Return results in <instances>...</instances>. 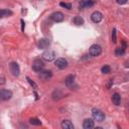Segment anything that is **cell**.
<instances>
[{
    "label": "cell",
    "instance_id": "cell-15",
    "mask_svg": "<svg viewBox=\"0 0 129 129\" xmlns=\"http://www.w3.org/2000/svg\"><path fill=\"white\" fill-rule=\"evenodd\" d=\"M94 5V1L93 0H83L82 3L80 4V7L81 8H89L91 6Z\"/></svg>",
    "mask_w": 129,
    "mask_h": 129
},
{
    "label": "cell",
    "instance_id": "cell-1",
    "mask_svg": "<svg viewBox=\"0 0 129 129\" xmlns=\"http://www.w3.org/2000/svg\"><path fill=\"white\" fill-rule=\"evenodd\" d=\"M92 116H93V119L96 120L97 122H102L103 120H105V114L100 109H97V108L92 109Z\"/></svg>",
    "mask_w": 129,
    "mask_h": 129
},
{
    "label": "cell",
    "instance_id": "cell-8",
    "mask_svg": "<svg viewBox=\"0 0 129 129\" xmlns=\"http://www.w3.org/2000/svg\"><path fill=\"white\" fill-rule=\"evenodd\" d=\"M50 18L54 21V22H61L63 19H64V15L59 12V11H56V12H53L51 15H50Z\"/></svg>",
    "mask_w": 129,
    "mask_h": 129
},
{
    "label": "cell",
    "instance_id": "cell-16",
    "mask_svg": "<svg viewBox=\"0 0 129 129\" xmlns=\"http://www.w3.org/2000/svg\"><path fill=\"white\" fill-rule=\"evenodd\" d=\"M61 128H63V129H74V124L70 120H63L61 122Z\"/></svg>",
    "mask_w": 129,
    "mask_h": 129
},
{
    "label": "cell",
    "instance_id": "cell-23",
    "mask_svg": "<svg viewBox=\"0 0 129 129\" xmlns=\"http://www.w3.org/2000/svg\"><path fill=\"white\" fill-rule=\"evenodd\" d=\"M59 5L63 8H67V9H72V4L71 3H66V2H60Z\"/></svg>",
    "mask_w": 129,
    "mask_h": 129
},
{
    "label": "cell",
    "instance_id": "cell-24",
    "mask_svg": "<svg viewBox=\"0 0 129 129\" xmlns=\"http://www.w3.org/2000/svg\"><path fill=\"white\" fill-rule=\"evenodd\" d=\"M112 41L114 43L117 42V36H116V28H113V31H112Z\"/></svg>",
    "mask_w": 129,
    "mask_h": 129
},
{
    "label": "cell",
    "instance_id": "cell-20",
    "mask_svg": "<svg viewBox=\"0 0 129 129\" xmlns=\"http://www.w3.org/2000/svg\"><path fill=\"white\" fill-rule=\"evenodd\" d=\"M124 53H125V48H123V47H118L115 49V54L117 56H121Z\"/></svg>",
    "mask_w": 129,
    "mask_h": 129
},
{
    "label": "cell",
    "instance_id": "cell-4",
    "mask_svg": "<svg viewBox=\"0 0 129 129\" xmlns=\"http://www.w3.org/2000/svg\"><path fill=\"white\" fill-rule=\"evenodd\" d=\"M41 56H42V59H44V60H46V61H51V60L54 59L55 53H54V51L48 49V50H45V51L42 53Z\"/></svg>",
    "mask_w": 129,
    "mask_h": 129
},
{
    "label": "cell",
    "instance_id": "cell-5",
    "mask_svg": "<svg viewBox=\"0 0 129 129\" xmlns=\"http://www.w3.org/2000/svg\"><path fill=\"white\" fill-rule=\"evenodd\" d=\"M12 97V92L10 90H6V89H2L0 90V99L3 101H7L10 100Z\"/></svg>",
    "mask_w": 129,
    "mask_h": 129
},
{
    "label": "cell",
    "instance_id": "cell-2",
    "mask_svg": "<svg viewBox=\"0 0 129 129\" xmlns=\"http://www.w3.org/2000/svg\"><path fill=\"white\" fill-rule=\"evenodd\" d=\"M89 53L92 56H98L102 53V47L98 44H93V45H91V47L89 49Z\"/></svg>",
    "mask_w": 129,
    "mask_h": 129
},
{
    "label": "cell",
    "instance_id": "cell-21",
    "mask_svg": "<svg viewBox=\"0 0 129 129\" xmlns=\"http://www.w3.org/2000/svg\"><path fill=\"white\" fill-rule=\"evenodd\" d=\"M101 71H102V73H103V74H110V73H111V68H110L109 66L105 64V66H103V67H102Z\"/></svg>",
    "mask_w": 129,
    "mask_h": 129
},
{
    "label": "cell",
    "instance_id": "cell-14",
    "mask_svg": "<svg viewBox=\"0 0 129 129\" xmlns=\"http://www.w3.org/2000/svg\"><path fill=\"white\" fill-rule=\"evenodd\" d=\"M111 99H112V102H113L114 105H116V106H119L120 105V103H121V97H120L119 94H117V93L113 94Z\"/></svg>",
    "mask_w": 129,
    "mask_h": 129
},
{
    "label": "cell",
    "instance_id": "cell-18",
    "mask_svg": "<svg viewBox=\"0 0 129 129\" xmlns=\"http://www.w3.org/2000/svg\"><path fill=\"white\" fill-rule=\"evenodd\" d=\"M73 21H74V23L76 24V25H82V24H84V18L83 17H81V16H75L74 17V19H73Z\"/></svg>",
    "mask_w": 129,
    "mask_h": 129
},
{
    "label": "cell",
    "instance_id": "cell-22",
    "mask_svg": "<svg viewBox=\"0 0 129 129\" xmlns=\"http://www.w3.org/2000/svg\"><path fill=\"white\" fill-rule=\"evenodd\" d=\"M26 80H27V82L29 83V85H30V86H31L33 89H37V85H36V84H35V83H34V82H33V81L30 79V78L26 77Z\"/></svg>",
    "mask_w": 129,
    "mask_h": 129
},
{
    "label": "cell",
    "instance_id": "cell-10",
    "mask_svg": "<svg viewBox=\"0 0 129 129\" xmlns=\"http://www.w3.org/2000/svg\"><path fill=\"white\" fill-rule=\"evenodd\" d=\"M55 66L58 69L63 70V69H66L68 67V60L64 59V58H62V57H58V58L55 59Z\"/></svg>",
    "mask_w": 129,
    "mask_h": 129
},
{
    "label": "cell",
    "instance_id": "cell-12",
    "mask_svg": "<svg viewBox=\"0 0 129 129\" xmlns=\"http://www.w3.org/2000/svg\"><path fill=\"white\" fill-rule=\"evenodd\" d=\"M51 77H52V73L49 70H44V71L42 70L41 72H39V78L43 81H46V80L50 79Z\"/></svg>",
    "mask_w": 129,
    "mask_h": 129
},
{
    "label": "cell",
    "instance_id": "cell-11",
    "mask_svg": "<svg viewBox=\"0 0 129 129\" xmlns=\"http://www.w3.org/2000/svg\"><path fill=\"white\" fill-rule=\"evenodd\" d=\"M37 45H38V48H40V49H45V48H47V47L50 45V41H49V39H47V38H41V39L38 40Z\"/></svg>",
    "mask_w": 129,
    "mask_h": 129
},
{
    "label": "cell",
    "instance_id": "cell-27",
    "mask_svg": "<svg viewBox=\"0 0 129 129\" xmlns=\"http://www.w3.org/2000/svg\"><path fill=\"white\" fill-rule=\"evenodd\" d=\"M20 22H21V30H22V31H24V24H25V23H24L23 19H21V20H20Z\"/></svg>",
    "mask_w": 129,
    "mask_h": 129
},
{
    "label": "cell",
    "instance_id": "cell-6",
    "mask_svg": "<svg viewBox=\"0 0 129 129\" xmlns=\"http://www.w3.org/2000/svg\"><path fill=\"white\" fill-rule=\"evenodd\" d=\"M10 72L11 74L14 76V77H18L19 74H20V69H19V66L16 61H12L10 63Z\"/></svg>",
    "mask_w": 129,
    "mask_h": 129
},
{
    "label": "cell",
    "instance_id": "cell-19",
    "mask_svg": "<svg viewBox=\"0 0 129 129\" xmlns=\"http://www.w3.org/2000/svg\"><path fill=\"white\" fill-rule=\"evenodd\" d=\"M29 123L31 125H35V126H40L41 125V121L37 118H30L29 119Z\"/></svg>",
    "mask_w": 129,
    "mask_h": 129
},
{
    "label": "cell",
    "instance_id": "cell-26",
    "mask_svg": "<svg viewBox=\"0 0 129 129\" xmlns=\"http://www.w3.org/2000/svg\"><path fill=\"white\" fill-rule=\"evenodd\" d=\"M5 77L4 76H0V85H4L6 82H5Z\"/></svg>",
    "mask_w": 129,
    "mask_h": 129
},
{
    "label": "cell",
    "instance_id": "cell-7",
    "mask_svg": "<svg viewBox=\"0 0 129 129\" xmlns=\"http://www.w3.org/2000/svg\"><path fill=\"white\" fill-rule=\"evenodd\" d=\"M64 84L68 88L70 89H73L76 87V84H75V76L74 75H69L66 79H64Z\"/></svg>",
    "mask_w": 129,
    "mask_h": 129
},
{
    "label": "cell",
    "instance_id": "cell-9",
    "mask_svg": "<svg viewBox=\"0 0 129 129\" xmlns=\"http://www.w3.org/2000/svg\"><path fill=\"white\" fill-rule=\"evenodd\" d=\"M91 19H92L93 22L99 23V22H101L102 19H103V14H102L100 11H94V12L92 13V15H91Z\"/></svg>",
    "mask_w": 129,
    "mask_h": 129
},
{
    "label": "cell",
    "instance_id": "cell-3",
    "mask_svg": "<svg viewBox=\"0 0 129 129\" xmlns=\"http://www.w3.org/2000/svg\"><path fill=\"white\" fill-rule=\"evenodd\" d=\"M43 68H44V63H43L42 60H40V59H34V61L32 63V70L34 72L39 73V72H41L43 70Z\"/></svg>",
    "mask_w": 129,
    "mask_h": 129
},
{
    "label": "cell",
    "instance_id": "cell-17",
    "mask_svg": "<svg viewBox=\"0 0 129 129\" xmlns=\"http://www.w3.org/2000/svg\"><path fill=\"white\" fill-rule=\"evenodd\" d=\"M12 15V11L8 9H0V17H7Z\"/></svg>",
    "mask_w": 129,
    "mask_h": 129
},
{
    "label": "cell",
    "instance_id": "cell-13",
    "mask_svg": "<svg viewBox=\"0 0 129 129\" xmlns=\"http://www.w3.org/2000/svg\"><path fill=\"white\" fill-rule=\"evenodd\" d=\"M94 126H95L94 121H93V119H91V118H87V119H85L84 122H83V127H84V129H91V128H93Z\"/></svg>",
    "mask_w": 129,
    "mask_h": 129
},
{
    "label": "cell",
    "instance_id": "cell-25",
    "mask_svg": "<svg viewBox=\"0 0 129 129\" xmlns=\"http://www.w3.org/2000/svg\"><path fill=\"white\" fill-rule=\"evenodd\" d=\"M127 1H128V0H116V2H117L119 5H124V4L127 3Z\"/></svg>",
    "mask_w": 129,
    "mask_h": 129
}]
</instances>
